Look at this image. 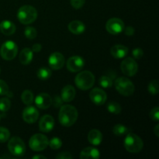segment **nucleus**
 <instances>
[{"instance_id": "33", "label": "nucleus", "mask_w": 159, "mask_h": 159, "mask_svg": "<svg viewBox=\"0 0 159 159\" xmlns=\"http://www.w3.org/2000/svg\"><path fill=\"white\" fill-rule=\"evenodd\" d=\"M48 145L51 147V149L57 150V149L61 148V147L62 141L60 138H53L51 141H49V142H48Z\"/></svg>"}, {"instance_id": "19", "label": "nucleus", "mask_w": 159, "mask_h": 159, "mask_svg": "<svg viewBox=\"0 0 159 159\" xmlns=\"http://www.w3.org/2000/svg\"><path fill=\"white\" fill-rule=\"evenodd\" d=\"M110 53L112 56L116 59L124 58L128 54V48L124 45L117 44L112 47L110 49Z\"/></svg>"}, {"instance_id": "34", "label": "nucleus", "mask_w": 159, "mask_h": 159, "mask_svg": "<svg viewBox=\"0 0 159 159\" xmlns=\"http://www.w3.org/2000/svg\"><path fill=\"white\" fill-rule=\"evenodd\" d=\"M148 92L152 95H156L158 93V82L157 80H152L149 83L148 87Z\"/></svg>"}, {"instance_id": "26", "label": "nucleus", "mask_w": 159, "mask_h": 159, "mask_svg": "<svg viewBox=\"0 0 159 159\" xmlns=\"http://www.w3.org/2000/svg\"><path fill=\"white\" fill-rule=\"evenodd\" d=\"M21 99L26 105H30L34 102V94L30 90H25L21 95Z\"/></svg>"}, {"instance_id": "10", "label": "nucleus", "mask_w": 159, "mask_h": 159, "mask_svg": "<svg viewBox=\"0 0 159 159\" xmlns=\"http://www.w3.org/2000/svg\"><path fill=\"white\" fill-rule=\"evenodd\" d=\"M106 28L110 34L113 35H117L124 31V23L119 18H112L107 21Z\"/></svg>"}, {"instance_id": "6", "label": "nucleus", "mask_w": 159, "mask_h": 159, "mask_svg": "<svg viewBox=\"0 0 159 159\" xmlns=\"http://www.w3.org/2000/svg\"><path fill=\"white\" fill-rule=\"evenodd\" d=\"M18 52V47L12 40H7L2 43L0 49V54L4 60L11 61L15 58Z\"/></svg>"}, {"instance_id": "15", "label": "nucleus", "mask_w": 159, "mask_h": 159, "mask_svg": "<svg viewBox=\"0 0 159 159\" xmlns=\"http://www.w3.org/2000/svg\"><path fill=\"white\" fill-rule=\"evenodd\" d=\"M35 104L38 108L46 110L52 105V98L48 93H40L36 96Z\"/></svg>"}, {"instance_id": "36", "label": "nucleus", "mask_w": 159, "mask_h": 159, "mask_svg": "<svg viewBox=\"0 0 159 159\" xmlns=\"http://www.w3.org/2000/svg\"><path fill=\"white\" fill-rule=\"evenodd\" d=\"M132 54H133L134 57L135 59L138 60V59H141V57H143V55H144V51H143V50L141 49V48H137L133 50Z\"/></svg>"}, {"instance_id": "5", "label": "nucleus", "mask_w": 159, "mask_h": 159, "mask_svg": "<svg viewBox=\"0 0 159 159\" xmlns=\"http://www.w3.org/2000/svg\"><path fill=\"white\" fill-rule=\"evenodd\" d=\"M115 88L118 93L125 96H131L135 90L133 82L125 77H120L116 79L115 81Z\"/></svg>"}, {"instance_id": "11", "label": "nucleus", "mask_w": 159, "mask_h": 159, "mask_svg": "<svg viewBox=\"0 0 159 159\" xmlns=\"http://www.w3.org/2000/svg\"><path fill=\"white\" fill-rule=\"evenodd\" d=\"M67 68L71 72H78L83 68L85 61L80 56H72L67 61Z\"/></svg>"}, {"instance_id": "22", "label": "nucleus", "mask_w": 159, "mask_h": 159, "mask_svg": "<svg viewBox=\"0 0 159 159\" xmlns=\"http://www.w3.org/2000/svg\"><path fill=\"white\" fill-rule=\"evenodd\" d=\"M88 140L89 142L93 144V145H99L102 141V133L99 130H96V129L91 130L89 133Z\"/></svg>"}, {"instance_id": "17", "label": "nucleus", "mask_w": 159, "mask_h": 159, "mask_svg": "<svg viewBox=\"0 0 159 159\" xmlns=\"http://www.w3.org/2000/svg\"><path fill=\"white\" fill-rule=\"evenodd\" d=\"M75 94L76 92L74 87L71 85H68L62 89L61 92V98L63 102H69L75 99Z\"/></svg>"}, {"instance_id": "44", "label": "nucleus", "mask_w": 159, "mask_h": 159, "mask_svg": "<svg viewBox=\"0 0 159 159\" xmlns=\"http://www.w3.org/2000/svg\"><path fill=\"white\" fill-rule=\"evenodd\" d=\"M0 119H1V116H0Z\"/></svg>"}, {"instance_id": "42", "label": "nucleus", "mask_w": 159, "mask_h": 159, "mask_svg": "<svg viewBox=\"0 0 159 159\" xmlns=\"http://www.w3.org/2000/svg\"><path fill=\"white\" fill-rule=\"evenodd\" d=\"M154 133H155V134L156 135L157 137H159V125L158 124H157V125L155 126V129H154Z\"/></svg>"}, {"instance_id": "23", "label": "nucleus", "mask_w": 159, "mask_h": 159, "mask_svg": "<svg viewBox=\"0 0 159 159\" xmlns=\"http://www.w3.org/2000/svg\"><path fill=\"white\" fill-rule=\"evenodd\" d=\"M33 57H34V54L32 50L30 49L29 48H26L20 52L19 59L20 63L24 65H27L32 61Z\"/></svg>"}, {"instance_id": "27", "label": "nucleus", "mask_w": 159, "mask_h": 159, "mask_svg": "<svg viewBox=\"0 0 159 159\" xmlns=\"http://www.w3.org/2000/svg\"><path fill=\"white\" fill-rule=\"evenodd\" d=\"M107 110L110 113H113V114H119V113H120L122 108L118 102H110L107 104Z\"/></svg>"}, {"instance_id": "31", "label": "nucleus", "mask_w": 159, "mask_h": 159, "mask_svg": "<svg viewBox=\"0 0 159 159\" xmlns=\"http://www.w3.org/2000/svg\"><path fill=\"white\" fill-rule=\"evenodd\" d=\"M10 132L6 127H0V143H4L9 141Z\"/></svg>"}, {"instance_id": "32", "label": "nucleus", "mask_w": 159, "mask_h": 159, "mask_svg": "<svg viewBox=\"0 0 159 159\" xmlns=\"http://www.w3.org/2000/svg\"><path fill=\"white\" fill-rule=\"evenodd\" d=\"M24 34L26 36V38L30 39V40H33L37 37V30L33 26H28V27L25 28Z\"/></svg>"}, {"instance_id": "18", "label": "nucleus", "mask_w": 159, "mask_h": 159, "mask_svg": "<svg viewBox=\"0 0 159 159\" xmlns=\"http://www.w3.org/2000/svg\"><path fill=\"white\" fill-rule=\"evenodd\" d=\"M100 153L99 150L94 147H87L82 151L80 158L82 159H99Z\"/></svg>"}, {"instance_id": "40", "label": "nucleus", "mask_w": 159, "mask_h": 159, "mask_svg": "<svg viewBox=\"0 0 159 159\" xmlns=\"http://www.w3.org/2000/svg\"><path fill=\"white\" fill-rule=\"evenodd\" d=\"M124 29H125L124 30V33L127 36L130 37V36H133L134 34L135 30L133 26H127V28H124Z\"/></svg>"}, {"instance_id": "9", "label": "nucleus", "mask_w": 159, "mask_h": 159, "mask_svg": "<svg viewBox=\"0 0 159 159\" xmlns=\"http://www.w3.org/2000/svg\"><path fill=\"white\" fill-rule=\"evenodd\" d=\"M120 69L126 75L134 76L138 72V65L134 59L132 57H127L121 62Z\"/></svg>"}, {"instance_id": "25", "label": "nucleus", "mask_w": 159, "mask_h": 159, "mask_svg": "<svg viewBox=\"0 0 159 159\" xmlns=\"http://www.w3.org/2000/svg\"><path fill=\"white\" fill-rule=\"evenodd\" d=\"M113 132L116 136H123L130 133V130L123 124H116L113 129Z\"/></svg>"}, {"instance_id": "29", "label": "nucleus", "mask_w": 159, "mask_h": 159, "mask_svg": "<svg viewBox=\"0 0 159 159\" xmlns=\"http://www.w3.org/2000/svg\"><path fill=\"white\" fill-rule=\"evenodd\" d=\"M0 95L2 96H7L8 97H12V93L9 91V89L6 82L0 79Z\"/></svg>"}, {"instance_id": "1", "label": "nucleus", "mask_w": 159, "mask_h": 159, "mask_svg": "<svg viewBox=\"0 0 159 159\" xmlns=\"http://www.w3.org/2000/svg\"><path fill=\"white\" fill-rule=\"evenodd\" d=\"M79 113L75 107L71 105H64L59 111V122L65 127H71L76 122Z\"/></svg>"}, {"instance_id": "21", "label": "nucleus", "mask_w": 159, "mask_h": 159, "mask_svg": "<svg viewBox=\"0 0 159 159\" xmlns=\"http://www.w3.org/2000/svg\"><path fill=\"white\" fill-rule=\"evenodd\" d=\"M0 31L4 35L10 36L15 33L16 26L12 21L9 20H4L0 23Z\"/></svg>"}, {"instance_id": "38", "label": "nucleus", "mask_w": 159, "mask_h": 159, "mask_svg": "<svg viewBox=\"0 0 159 159\" xmlns=\"http://www.w3.org/2000/svg\"><path fill=\"white\" fill-rule=\"evenodd\" d=\"M57 159H71L73 158V156L69 153V152H61L59 153L56 156Z\"/></svg>"}, {"instance_id": "35", "label": "nucleus", "mask_w": 159, "mask_h": 159, "mask_svg": "<svg viewBox=\"0 0 159 159\" xmlns=\"http://www.w3.org/2000/svg\"><path fill=\"white\" fill-rule=\"evenodd\" d=\"M150 117L152 120L158 122L159 120V108L158 107H154L150 112Z\"/></svg>"}, {"instance_id": "16", "label": "nucleus", "mask_w": 159, "mask_h": 159, "mask_svg": "<svg viewBox=\"0 0 159 159\" xmlns=\"http://www.w3.org/2000/svg\"><path fill=\"white\" fill-rule=\"evenodd\" d=\"M54 126V120L51 115L46 114L40 120L39 122V128L42 132H50L53 130Z\"/></svg>"}, {"instance_id": "20", "label": "nucleus", "mask_w": 159, "mask_h": 159, "mask_svg": "<svg viewBox=\"0 0 159 159\" xmlns=\"http://www.w3.org/2000/svg\"><path fill=\"white\" fill-rule=\"evenodd\" d=\"M68 30L72 34H75V35H79V34H82V33L85 32V26L82 21L74 20V21H71V23H69Z\"/></svg>"}, {"instance_id": "8", "label": "nucleus", "mask_w": 159, "mask_h": 159, "mask_svg": "<svg viewBox=\"0 0 159 159\" xmlns=\"http://www.w3.org/2000/svg\"><path fill=\"white\" fill-rule=\"evenodd\" d=\"M48 138L41 134H36L33 135L29 141L30 148L34 152H40L44 150L48 146Z\"/></svg>"}, {"instance_id": "24", "label": "nucleus", "mask_w": 159, "mask_h": 159, "mask_svg": "<svg viewBox=\"0 0 159 159\" xmlns=\"http://www.w3.org/2000/svg\"><path fill=\"white\" fill-rule=\"evenodd\" d=\"M37 77L40 79V80H48L51 78V75H52V71L50 68H40V69L37 71Z\"/></svg>"}, {"instance_id": "37", "label": "nucleus", "mask_w": 159, "mask_h": 159, "mask_svg": "<svg viewBox=\"0 0 159 159\" xmlns=\"http://www.w3.org/2000/svg\"><path fill=\"white\" fill-rule=\"evenodd\" d=\"M85 0H71V5L75 9H80L84 6Z\"/></svg>"}, {"instance_id": "12", "label": "nucleus", "mask_w": 159, "mask_h": 159, "mask_svg": "<svg viewBox=\"0 0 159 159\" xmlns=\"http://www.w3.org/2000/svg\"><path fill=\"white\" fill-rule=\"evenodd\" d=\"M89 98L92 102L98 106L103 105L107 99V93L99 88H95L90 92Z\"/></svg>"}, {"instance_id": "30", "label": "nucleus", "mask_w": 159, "mask_h": 159, "mask_svg": "<svg viewBox=\"0 0 159 159\" xmlns=\"http://www.w3.org/2000/svg\"><path fill=\"white\" fill-rule=\"evenodd\" d=\"M11 107V102L8 98H2L0 99V111L7 112Z\"/></svg>"}, {"instance_id": "39", "label": "nucleus", "mask_w": 159, "mask_h": 159, "mask_svg": "<svg viewBox=\"0 0 159 159\" xmlns=\"http://www.w3.org/2000/svg\"><path fill=\"white\" fill-rule=\"evenodd\" d=\"M62 103H63V100L61 99V96H57L54 98V99H52V104H54L56 107H60Z\"/></svg>"}, {"instance_id": "14", "label": "nucleus", "mask_w": 159, "mask_h": 159, "mask_svg": "<svg viewBox=\"0 0 159 159\" xmlns=\"http://www.w3.org/2000/svg\"><path fill=\"white\" fill-rule=\"evenodd\" d=\"M39 117V112L34 107H27L23 111V119L27 124H34Z\"/></svg>"}, {"instance_id": "13", "label": "nucleus", "mask_w": 159, "mask_h": 159, "mask_svg": "<svg viewBox=\"0 0 159 159\" xmlns=\"http://www.w3.org/2000/svg\"><path fill=\"white\" fill-rule=\"evenodd\" d=\"M65 60L62 54L59 52H54L50 55L48 59L49 66L54 70H58L63 68Z\"/></svg>"}, {"instance_id": "2", "label": "nucleus", "mask_w": 159, "mask_h": 159, "mask_svg": "<svg viewBox=\"0 0 159 159\" xmlns=\"http://www.w3.org/2000/svg\"><path fill=\"white\" fill-rule=\"evenodd\" d=\"M17 17L22 24H30L37 20V11L35 8L29 5L23 6L17 12Z\"/></svg>"}, {"instance_id": "43", "label": "nucleus", "mask_w": 159, "mask_h": 159, "mask_svg": "<svg viewBox=\"0 0 159 159\" xmlns=\"http://www.w3.org/2000/svg\"><path fill=\"white\" fill-rule=\"evenodd\" d=\"M34 159H37V158H44L46 159L47 158L45 156H43V155H35V156L33 157Z\"/></svg>"}, {"instance_id": "4", "label": "nucleus", "mask_w": 159, "mask_h": 159, "mask_svg": "<svg viewBox=\"0 0 159 159\" xmlns=\"http://www.w3.org/2000/svg\"><path fill=\"white\" fill-rule=\"evenodd\" d=\"M124 147L130 153H138L142 150L144 143L142 139L135 134L128 133L124 140Z\"/></svg>"}, {"instance_id": "41", "label": "nucleus", "mask_w": 159, "mask_h": 159, "mask_svg": "<svg viewBox=\"0 0 159 159\" xmlns=\"http://www.w3.org/2000/svg\"><path fill=\"white\" fill-rule=\"evenodd\" d=\"M42 49V46L40 43H35L33 45L32 47V51L33 52H40Z\"/></svg>"}, {"instance_id": "3", "label": "nucleus", "mask_w": 159, "mask_h": 159, "mask_svg": "<svg viewBox=\"0 0 159 159\" xmlns=\"http://www.w3.org/2000/svg\"><path fill=\"white\" fill-rule=\"evenodd\" d=\"M75 85L79 89L88 90L93 86L95 83V76L91 71H83L79 72L75 79Z\"/></svg>"}, {"instance_id": "28", "label": "nucleus", "mask_w": 159, "mask_h": 159, "mask_svg": "<svg viewBox=\"0 0 159 159\" xmlns=\"http://www.w3.org/2000/svg\"><path fill=\"white\" fill-rule=\"evenodd\" d=\"M99 83L101 87L104 89H108L113 85V80L110 77L107 75H103L99 79Z\"/></svg>"}, {"instance_id": "45", "label": "nucleus", "mask_w": 159, "mask_h": 159, "mask_svg": "<svg viewBox=\"0 0 159 159\" xmlns=\"http://www.w3.org/2000/svg\"><path fill=\"white\" fill-rule=\"evenodd\" d=\"M0 71H1V70H0Z\"/></svg>"}, {"instance_id": "7", "label": "nucleus", "mask_w": 159, "mask_h": 159, "mask_svg": "<svg viewBox=\"0 0 159 159\" xmlns=\"http://www.w3.org/2000/svg\"><path fill=\"white\" fill-rule=\"evenodd\" d=\"M8 149L14 156H23L26 152V146L23 140L19 137H13L8 143Z\"/></svg>"}]
</instances>
